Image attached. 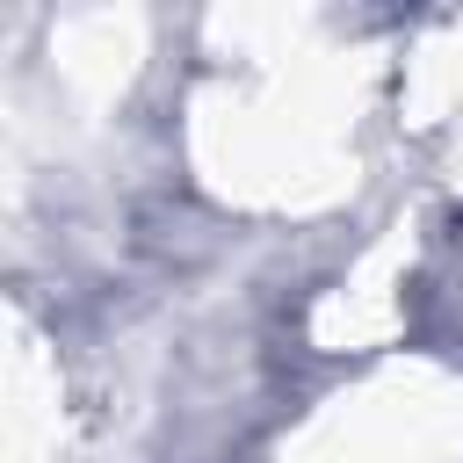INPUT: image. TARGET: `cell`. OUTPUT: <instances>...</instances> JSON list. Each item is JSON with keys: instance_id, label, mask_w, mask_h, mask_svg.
<instances>
[]
</instances>
